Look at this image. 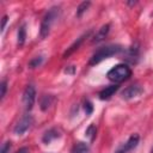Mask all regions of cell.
Instances as JSON below:
<instances>
[{
	"label": "cell",
	"mask_w": 153,
	"mask_h": 153,
	"mask_svg": "<svg viewBox=\"0 0 153 153\" xmlns=\"http://www.w3.org/2000/svg\"><path fill=\"white\" fill-rule=\"evenodd\" d=\"M122 51V47L121 45H117V44H111V45H105V47H102L99 49H97L92 57L90 59V62L88 65L90 66H94L99 62H102L103 60L110 57V56H114V55H117L118 53Z\"/></svg>",
	"instance_id": "cell-1"
},
{
	"label": "cell",
	"mask_w": 153,
	"mask_h": 153,
	"mask_svg": "<svg viewBox=\"0 0 153 153\" xmlns=\"http://www.w3.org/2000/svg\"><path fill=\"white\" fill-rule=\"evenodd\" d=\"M131 75V69L128 65L126 63H120V65H116L114 66L108 73H106V76L110 81H114L116 84L118 82H122V81H126L130 78Z\"/></svg>",
	"instance_id": "cell-2"
},
{
	"label": "cell",
	"mask_w": 153,
	"mask_h": 153,
	"mask_svg": "<svg viewBox=\"0 0 153 153\" xmlns=\"http://www.w3.org/2000/svg\"><path fill=\"white\" fill-rule=\"evenodd\" d=\"M59 12H60V8L56 7V6H54V7L49 8L48 12L44 14V17L42 19V23H41V29H39V36H41V38H45L49 35L50 27H51L53 23L55 22V19L57 18Z\"/></svg>",
	"instance_id": "cell-3"
},
{
	"label": "cell",
	"mask_w": 153,
	"mask_h": 153,
	"mask_svg": "<svg viewBox=\"0 0 153 153\" xmlns=\"http://www.w3.org/2000/svg\"><path fill=\"white\" fill-rule=\"evenodd\" d=\"M36 99V90L33 85H27L23 92V105L26 111H30L35 104Z\"/></svg>",
	"instance_id": "cell-4"
},
{
	"label": "cell",
	"mask_w": 153,
	"mask_h": 153,
	"mask_svg": "<svg viewBox=\"0 0 153 153\" xmlns=\"http://www.w3.org/2000/svg\"><path fill=\"white\" fill-rule=\"evenodd\" d=\"M32 123H33L32 116H31V115H25V116L16 124V127H14V129H13V133H14L16 135H23V134H25V133L31 128Z\"/></svg>",
	"instance_id": "cell-5"
},
{
	"label": "cell",
	"mask_w": 153,
	"mask_h": 153,
	"mask_svg": "<svg viewBox=\"0 0 153 153\" xmlns=\"http://www.w3.org/2000/svg\"><path fill=\"white\" fill-rule=\"evenodd\" d=\"M142 92H143V88H142L139 84H134V85H130V86H128L127 88H124V90L122 91L121 96H122L123 99L129 100V99H133V98L139 97Z\"/></svg>",
	"instance_id": "cell-6"
},
{
	"label": "cell",
	"mask_w": 153,
	"mask_h": 153,
	"mask_svg": "<svg viewBox=\"0 0 153 153\" xmlns=\"http://www.w3.org/2000/svg\"><path fill=\"white\" fill-rule=\"evenodd\" d=\"M139 140H140L139 134H131V135L129 136V139L127 140V142H124L123 145H121V146L117 148L116 153H128L129 151L134 149V148L137 146Z\"/></svg>",
	"instance_id": "cell-7"
},
{
	"label": "cell",
	"mask_w": 153,
	"mask_h": 153,
	"mask_svg": "<svg viewBox=\"0 0 153 153\" xmlns=\"http://www.w3.org/2000/svg\"><path fill=\"white\" fill-rule=\"evenodd\" d=\"M90 33H91V31H88V32H86V33H84L82 36H80L79 38H76V41H74V43L73 44H71L69 45V48L65 51V54H63V57H67V56H69L71 54H73L79 47H80V44L84 42V39H85V37H87V36H90Z\"/></svg>",
	"instance_id": "cell-8"
},
{
	"label": "cell",
	"mask_w": 153,
	"mask_h": 153,
	"mask_svg": "<svg viewBox=\"0 0 153 153\" xmlns=\"http://www.w3.org/2000/svg\"><path fill=\"white\" fill-rule=\"evenodd\" d=\"M118 90V85H111V86H108V87H105V88H103L100 92H99V99H102V100H108V99H110L115 93H116V91Z\"/></svg>",
	"instance_id": "cell-9"
},
{
	"label": "cell",
	"mask_w": 153,
	"mask_h": 153,
	"mask_svg": "<svg viewBox=\"0 0 153 153\" xmlns=\"http://www.w3.org/2000/svg\"><path fill=\"white\" fill-rule=\"evenodd\" d=\"M109 30H110V24H105V25H103V26L97 31V33L94 35V37L92 38V43L102 42V41L106 37V35L109 33Z\"/></svg>",
	"instance_id": "cell-10"
},
{
	"label": "cell",
	"mask_w": 153,
	"mask_h": 153,
	"mask_svg": "<svg viewBox=\"0 0 153 153\" xmlns=\"http://www.w3.org/2000/svg\"><path fill=\"white\" fill-rule=\"evenodd\" d=\"M57 137H60V133L57 131V129L53 128V129H49L48 131L44 133V135H43V137H42V141H43L44 143H50L53 140H55V139H57Z\"/></svg>",
	"instance_id": "cell-11"
},
{
	"label": "cell",
	"mask_w": 153,
	"mask_h": 153,
	"mask_svg": "<svg viewBox=\"0 0 153 153\" xmlns=\"http://www.w3.org/2000/svg\"><path fill=\"white\" fill-rule=\"evenodd\" d=\"M88 152H90L88 145L85 143V142L79 141V142H76V143L73 146V149H72L71 153H88Z\"/></svg>",
	"instance_id": "cell-12"
},
{
	"label": "cell",
	"mask_w": 153,
	"mask_h": 153,
	"mask_svg": "<svg viewBox=\"0 0 153 153\" xmlns=\"http://www.w3.org/2000/svg\"><path fill=\"white\" fill-rule=\"evenodd\" d=\"M53 100H54V97H53V96H50V94H45V96H43L42 99H41V109H42L43 111L48 110V108L51 105Z\"/></svg>",
	"instance_id": "cell-13"
},
{
	"label": "cell",
	"mask_w": 153,
	"mask_h": 153,
	"mask_svg": "<svg viewBox=\"0 0 153 153\" xmlns=\"http://www.w3.org/2000/svg\"><path fill=\"white\" fill-rule=\"evenodd\" d=\"M25 38H26V29H25V25H22L18 30V47H23L24 43H25Z\"/></svg>",
	"instance_id": "cell-14"
},
{
	"label": "cell",
	"mask_w": 153,
	"mask_h": 153,
	"mask_svg": "<svg viewBox=\"0 0 153 153\" xmlns=\"http://www.w3.org/2000/svg\"><path fill=\"white\" fill-rule=\"evenodd\" d=\"M139 56V50L136 47H130L127 51V59L130 61V62H135L136 59Z\"/></svg>",
	"instance_id": "cell-15"
},
{
	"label": "cell",
	"mask_w": 153,
	"mask_h": 153,
	"mask_svg": "<svg viewBox=\"0 0 153 153\" xmlns=\"http://www.w3.org/2000/svg\"><path fill=\"white\" fill-rule=\"evenodd\" d=\"M90 5H91L90 1H84V2H81V4L78 6V10H76V17L80 18V17L82 16V13L86 12V10L90 7Z\"/></svg>",
	"instance_id": "cell-16"
},
{
	"label": "cell",
	"mask_w": 153,
	"mask_h": 153,
	"mask_svg": "<svg viewBox=\"0 0 153 153\" xmlns=\"http://www.w3.org/2000/svg\"><path fill=\"white\" fill-rule=\"evenodd\" d=\"M96 133H97V128H96V126H94V124H90L88 128H87L86 131H85V135H86L91 141H93L94 137H96Z\"/></svg>",
	"instance_id": "cell-17"
},
{
	"label": "cell",
	"mask_w": 153,
	"mask_h": 153,
	"mask_svg": "<svg viewBox=\"0 0 153 153\" xmlns=\"http://www.w3.org/2000/svg\"><path fill=\"white\" fill-rule=\"evenodd\" d=\"M43 62V57L42 56H37V57H33L30 62H29V67L30 68H36L38 66H41Z\"/></svg>",
	"instance_id": "cell-18"
},
{
	"label": "cell",
	"mask_w": 153,
	"mask_h": 153,
	"mask_svg": "<svg viewBox=\"0 0 153 153\" xmlns=\"http://www.w3.org/2000/svg\"><path fill=\"white\" fill-rule=\"evenodd\" d=\"M84 109H85V112H86L87 116L92 114V111H93V105H92V103H91L88 99H86V100L84 102Z\"/></svg>",
	"instance_id": "cell-19"
},
{
	"label": "cell",
	"mask_w": 153,
	"mask_h": 153,
	"mask_svg": "<svg viewBox=\"0 0 153 153\" xmlns=\"http://www.w3.org/2000/svg\"><path fill=\"white\" fill-rule=\"evenodd\" d=\"M0 87H1V93H0V98L4 99L5 94H6V90H7V81L6 80H2L1 84H0Z\"/></svg>",
	"instance_id": "cell-20"
},
{
	"label": "cell",
	"mask_w": 153,
	"mask_h": 153,
	"mask_svg": "<svg viewBox=\"0 0 153 153\" xmlns=\"http://www.w3.org/2000/svg\"><path fill=\"white\" fill-rule=\"evenodd\" d=\"M10 149H11V142L7 141V142H5V143L2 145L0 153H10Z\"/></svg>",
	"instance_id": "cell-21"
},
{
	"label": "cell",
	"mask_w": 153,
	"mask_h": 153,
	"mask_svg": "<svg viewBox=\"0 0 153 153\" xmlns=\"http://www.w3.org/2000/svg\"><path fill=\"white\" fill-rule=\"evenodd\" d=\"M74 72H75V67L74 66H69V67H67L65 69V73H67V74H74Z\"/></svg>",
	"instance_id": "cell-22"
},
{
	"label": "cell",
	"mask_w": 153,
	"mask_h": 153,
	"mask_svg": "<svg viewBox=\"0 0 153 153\" xmlns=\"http://www.w3.org/2000/svg\"><path fill=\"white\" fill-rule=\"evenodd\" d=\"M7 19H8V17H7V16H4V18H2V25H1V31H4V30H5V26H6Z\"/></svg>",
	"instance_id": "cell-23"
},
{
	"label": "cell",
	"mask_w": 153,
	"mask_h": 153,
	"mask_svg": "<svg viewBox=\"0 0 153 153\" xmlns=\"http://www.w3.org/2000/svg\"><path fill=\"white\" fill-rule=\"evenodd\" d=\"M17 153H27V148L26 147H22L19 151H17Z\"/></svg>",
	"instance_id": "cell-24"
},
{
	"label": "cell",
	"mask_w": 153,
	"mask_h": 153,
	"mask_svg": "<svg viewBox=\"0 0 153 153\" xmlns=\"http://www.w3.org/2000/svg\"><path fill=\"white\" fill-rule=\"evenodd\" d=\"M152 153H153V149H152Z\"/></svg>",
	"instance_id": "cell-25"
}]
</instances>
